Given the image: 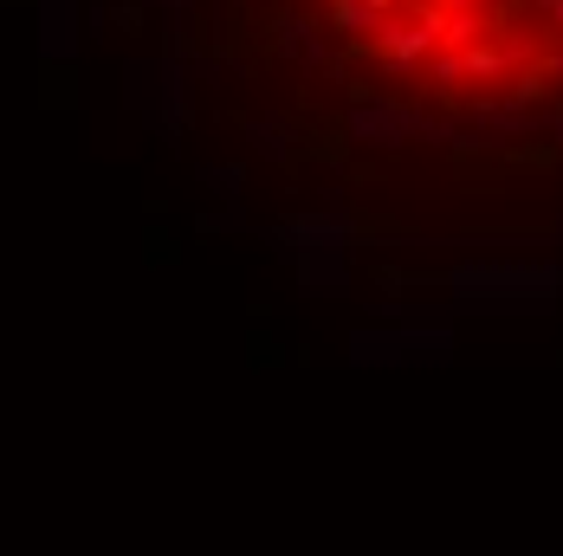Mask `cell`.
<instances>
[{"mask_svg":"<svg viewBox=\"0 0 563 556\" xmlns=\"http://www.w3.org/2000/svg\"><path fill=\"white\" fill-rule=\"evenodd\" d=\"M453 285L460 291H499V285H511V291H551V285H563V273L558 266H460Z\"/></svg>","mask_w":563,"mask_h":556,"instance_id":"cell-1","label":"cell"},{"mask_svg":"<svg viewBox=\"0 0 563 556\" xmlns=\"http://www.w3.org/2000/svg\"><path fill=\"white\" fill-rule=\"evenodd\" d=\"M350 130H356L363 143H401V136L415 130V116L389 111V104H356V111H350Z\"/></svg>","mask_w":563,"mask_h":556,"instance_id":"cell-2","label":"cell"},{"mask_svg":"<svg viewBox=\"0 0 563 556\" xmlns=\"http://www.w3.org/2000/svg\"><path fill=\"white\" fill-rule=\"evenodd\" d=\"M551 85H563V46L551 53Z\"/></svg>","mask_w":563,"mask_h":556,"instance_id":"cell-3","label":"cell"}]
</instances>
